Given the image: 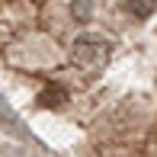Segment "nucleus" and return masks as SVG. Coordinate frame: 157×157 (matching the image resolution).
Here are the masks:
<instances>
[{"instance_id": "4", "label": "nucleus", "mask_w": 157, "mask_h": 157, "mask_svg": "<svg viewBox=\"0 0 157 157\" xmlns=\"http://www.w3.org/2000/svg\"><path fill=\"white\" fill-rule=\"evenodd\" d=\"M0 122L6 125V132H10V135H16V138L23 135V125H19V122H16V116H13L10 109H3V106H0Z\"/></svg>"}, {"instance_id": "2", "label": "nucleus", "mask_w": 157, "mask_h": 157, "mask_svg": "<svg viewBox=\"0 0 157 157\" xmlns=\"http://www.w3.org/2000/svg\"><path fill=\"white\" fill-rule=\"evenodd\" d=\"M39 106L42 109H61V106H67V90L61 83H48L39 93Z\"/></svg>"}, {"instance_id": "3", "label": "nucleus", "mask_w": 157, "mask_h": 157, "mask_svg": "<svg viewBox=\"0 0 157 157\" xmlns=\"http://www.w3.org/2000/svg\"><path fill=\"white\" fill-rule=\"evenodd\" d=\"M122 6L132 16H138V19H147L151 13L157 10V0H122Z\"/></svg>"}, {"instance_id": "1", "label": "nucleus", "mask_w": 157, "mask_h": 157, "mask_svg": "<svg viewBox=\"0 0 157 157\" xmlns=\"http://www.w3.org/2000/svg\"><path fill=\"white\" fill-rule=\"evenodd\" d=\"M71 55H74V61L83 64V67H96V64H103L109 58V42H106L103 35H80V39L74 42V48H71Z\"/></svg>"}]
</instances>
